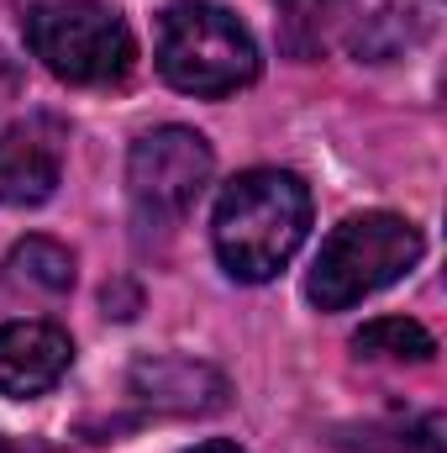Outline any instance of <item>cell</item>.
Masks as SVG:
<instances>
[{"label": "cell", "mask_w": 447, "mask_h": 453, "mask_svg": "<svg viewBox=\"0 0 447 453\" xmlns=\"http://www.w3.org/2000/svg\"><path fill=\"white\" fill-rule=\"evenodd\" d=\"M311 232V190L290 169H247L211 211V248L242 285L274 280Z\"/></svg>", "instance_id": "obj_1"}, {"label": "cell", "mask_w": 447, "mask_h": 453, "mask_svg": "<svg viewBox=\"0 0 447 453\" xmlns=\"http://www.w3.org/2000/svg\"><path fill=\"white\" fill-rule=\"evenodd\" d=\"M158 74L195 101H222L258 80V42L253 32L216 0H174L158 16Z\"/></svg>", "instance_id": "obj_2"}, {"label": "cell", "mask_w": 447, "mask_h": 453, "mask_svg": "<svg viewBox=\"0 0 447 453\" xmlns=\"http://www.w3.org/2000/svg\"><path fill=\"white\" fill-rule=\"evenodd\" d=\"M21 37L53 80L80 90H111L137 64L132 27L101 0H37L21 16Z\"/></svg>", "instance_id": "obj_3"}, {"label": "cell", "mask_w": 447, "mask_h": 453, "mask_svg": "<svg viewBox=\"0 0 447 453\" xmlns=\"http://www.w3.org/2000/svg\"><path fill=\"white\" fill-rule=\"evenodd\" d=\"M421 253H427L421 226L395 211L347 217L322 242V253L306 274V296L316 311H347V306L379 296L384 285H395L400 274H411Z\"/></svg>", "instance_id": "obj_4"}, {"label": "cell", "mask_w": 447, "mask_h": 453, "mask_svg": "<svg viewBox=\"0 0 447 453\" xmlns=\"http://www.w3.org/2000/svg\"><path fill=\"white\" fill-rule=\"evenodd\" d=\"M216 153L195 127H153L126 153V196L137 217L153 226H174L211 185Z\"/></svg>", "instance_id": "obj_5"}, {"label": "cell", "mask_w": 447, "mask_h": 453, "mask_svg": "<svg viewBox=\"0 0 447 453\" xmlns=\"http://www.w3.org/2000/svg\"><path fill=\"white\" fill-rule=\"evenodd\" d=\"M69 158V127L53 111H0V206H42Z\"/></svg>", "instance_id": "obj_6"}, {"label": "cell", "mask_w": 447, "mask_h": 453, "mask_svg": "<svg viewBox=\"0 0 447 453\" xmlns=\"http://www.w3.org/2000/svg\"><path fill=\"white\" fill-rule=\"evenodd\" d=\"M74 369V338L58 322L16 317L0 322V395L37 401Z\"/></svg>", "instance_id": "obj_7"}, {"label": "cell", "mask_w": 447, "mask_h": 453, "mask_svg": "<svg viewBox=\"0 0 447 453\" xmlns=\"http://www.w3.org/2000/svg\"><path fill=\"white\" fill-rule=\"evenodd\" d=\"M74 290V253L53 237H21L0 264V301H58Z\"/></svg>", "instance_id": "obj_8"}, {"label": "cell", "mask_w": 447, "mask_h": 453, "mask_svg": "<svg viewBox=\"0 0 447 453\" xmlns=\"http://www.w3.org/2000/svg\"><path fill=\"white\" fill-rule=\"evenodd\" d=\"M132 390L169 411H216L226 395V380L190 358H142V364H132Z\"/></svg>", "instance_id": "obj_9"}, {"label": "cell", "mask_w": 447, "mask_h": 453, "mask_svg": "<svg viewBox=\"0 0 447 453\" xmlns=\"http://www.w3.org/2000/svg\"><path fill=\"white\" fill-rule=\"evenodd\" d=\"M352 353L358 358H390V364H427L437 353V338L411 317H379V322L352 333Z\"/></svg>", "instance_id": "obj_10"}, {"label": "cell", "mask_w": 447, "mask_h": 453, "mask_svg": "<svg viewBox=\"0 0 447 453\" xmlns=\"http://www.w3.org/2000/svg\"><path fill=\"white\" fill-rule=\"evenodd\" d=\"M352 453H447V422L443 411L411 417V422H374L358 438H347Z\"/></svg>", "instance_id": "obj_11"}, {"label": "cell", "mask_w": 447, "mask_h": 453, "mask_svg": "<svg viewBox=\"0 0 447 453\" xmlns=\"http://www.w3.org/2000/svg\"><path fill=\"white\" fill-rule=\"evenodd\" d=\"M332 5H342V0H284L290 27H311V32H322V21H327Z\"/></svg>", "instance_id": "obj_12"}, {"label": "cell", "mask_w": 447, "mask_h": 453, "mask_svg": "<svg viewBox=\"0 0 447 453\" xmlns=\"http://www.w3.org/2000/svg\"><path fill=\"white\" fill-rule=\"evenodd\" d=\"M21 90H27V74H21V64L0 48V111H5L11 101H21Z\"/></svg>", "instance_id": "obj_13"}, {"label": "cell", "mask_w": 447, "mask_h": 453, "mask_svg": "<svg viewBox=\"0 0 447 453\" xmlns=\"http://www.w3.org/2000/svg\"><path fill=\"white\" fill-rule=\"evenodd\" d=\"M190 453H242L237 443H226V438H211V443H195Z\"/></svg>", "instance_id": "obj_14"}]
</instances>
